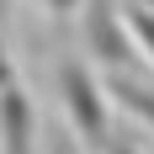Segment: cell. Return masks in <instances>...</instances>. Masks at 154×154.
<instances>
[{
    "label": "cell",
    "mask_w": 154,
    "mask_h": 154,
    "mask_svg": "<svg viewBox=\"0 0 154 154\" xmlns=\"http://www.w3.org/2000/svg\"><path fill=\"white\" fill-rule=\"evenodd\" d=\"M53 85H59V106H64V122L75 128V138L85 143L91 154H101L112 143V96H106V80L96 75L85 59H64L53 69Z\"/></svg>",
    "instance_id": "1"
},
{
    "label": "cell",
    "mask_w": 154,
    "mask_h": 154,
    "mask_svg": "<svg viewBox=\"0 0 154 154\" xmlns=\"http://www.w3.org/2000/svg\"><path fill=\"white\" fill-rule=\"evenodd\" d=\"M80 37L106 75H138V43L122 16V0H80Z\"/></svg>",
    "instance_id": "2"
},
{
    "label": "cell",
    "mask_w": 154,
    "mask_h": 154,
    "mask_svg": "<svg viewBox=\"0 0 154 154\" xmlns=\"http://www.w3.org/2000/svg\"><path fill=\"white\" fill-rule=\"evenodd\" d=\"M0 154H37V112L21 80L0 91Z\"/></svg>",
    "instance_id": "3"
},
{
    "label": "cell",
    "mask_w": 154,
    "mask_h": 154,
    "mask_svg": "<svg viewBox=\"0 0 154 154\" xmlns=\"http://www.w3.org/2000/svg\"><path fill=\"white\" fill-rule=\"evenodd\" d=\"M106 96H112V106H122L133 122L154 128V85L138 75H106Z\"/></svg>",
    "instance_id": "4"
},
{
    "label": "cell",
    "mask_w": 154,
    "mask_h": 154,
    "mask_svg": "<svg viewBox=\"0 0 154 154\" xmlns=\"http://www.w3.org/2000/svg\"><path fill=\"white\" fill-rule=\"evenodd\" d=\"M101 154H143V149H138V138H128V133H112V143H106Z\"/></svg>",
    "instance_id": "5"
},
{
    "label": "cell",
    "mask_w": 154,
    "mask_h": 154,
    "mask_svg": "<svg viewBox=\"0 0 154 154\" xmlns=\"http://www.w3.org/2000/svg\"><path fill=\"white\" fill-rule=\"evenodd\" d=\"M5 85H16V64H11V53H5V43H0V91Z\"/></svg>",
    "instance_id": "6"
},
{
    "label": "cell",
    "mask_w": 154,
    "mask_h": 154,
    "mask_svg": "<svg viewBox=\"0 0 154 154\" xmlns=\"http://www.w3.org/2000/svg\"><path fill=\"white\" fill-rule=\"evenodd\" d=\"M43 5H48V11H53V16H69V11H75V5H80V0H43Z\"/></svg>",
    "instance_id": "7"
}]
</instances>
